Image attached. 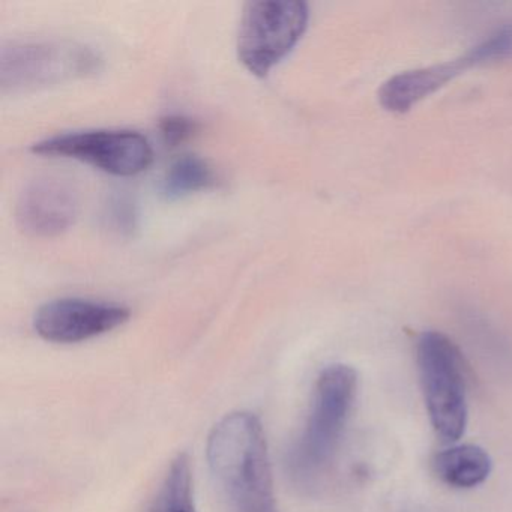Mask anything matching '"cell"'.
Here are the masks:
<instances>
[{
  "label": "cell",
  "instance_id": "1",
  "mask_svg": "<svg viewBox=\"0 0 512 512\" xmlns=\"http://www.w3.org/2000/svg\"><path fill=\"white\" fill-rule=\"evenodd\" d=\"M206 458L224 511L280 512L259 416L248 410L224 415L209 434Z\"/></svg>",
  "mask_w": 512,
  "mask_h": 512
},
{
  "label": "cell",
  "instance_id": "2",
  "mask_svg": "<svg viewBox=\"0 0 512 512\" xmlns=\"http://www.w3.org/2000/svg\"><path fill=\"white\" fill-rule=\"evenodd\" d=\"M358 395V374L349 365L323 368L314 385L310 413L287 458L290 478L311 490L328 475Z\"/></svg>",
  "mask_w": 512,
  "mask_h": 512
},
{
  "label": "cell",
  "instance_id": "3",
  "mask_svg": "<svg viewBox=\"0 0 512 512\" xmlns=\"http://www.w3.org/2000/svg\"><path fill=\"white\" fill-rule=\"evenodd\" d=\"M416 364L434 433L443 442H457L469 418L463 353L448 335L427 331L416 341Z\"/></svg>",
  "mask_w": 512,
  "mask_h": 512
},
{
  "label": "cell",
  "instance_id": "4",
  "mask_svg": "<svg viewBox=\"0 0 512 512\" xmlns=\"http://www.w3.org/2000/svg\"><path fill=\"white\" fill-rule=\"evenodd\" d=\"M100 65V56L77 41H16L2 47L0 86L4 92L47 88L92 76Z\"/></svg>",
  "mask_w": 512,
  "mask_h": 512
},
{
  "label": "cell",
  "instance_id": "5",
  "mask_svg": "<svg viewBox=\"0 0 512 512\" xmlns=\"http://www.w3.org/2000/svg\"><path fill=\"white\" fill-rule=\"evenodd\" d=\"M310 8L302 0L250 2L239 25L238 58L257 77H266L302 40Z\"/></svg>",
  "mask_w": 512,
  "mask_h": 512
},
{
  "label": "cell",
  "instance_id": "6",
  "mask_svg": "<svg viewBox=\"0 0 512 512\" xmlns=\"http://www.w3.org/2000/svg\"><path fill=\"white\" fill-rule=\"evenodd\" d=\"M34 154L71 158L115 176L145 172L154 160L151 143L131 130L74 131L47 137L32 145Z\"/></svg>",
  "mask_w": 512,
  "mask_h": 512
},
{
  "label": "cell",
  "instance_id": "7",
  "mask_svg": "<svg viewBox=\"0 0 512 512\" xmlns=\"http://www.w3.org/2000/svg\"><path fill=\"white\" fill-rule=\"evenodd\" d=\"M124 305L82 298H61L38 308L34 329L43 340L74 344L112 332L130 320Z\"/></svg>",
  "mask_w": 512,
  "mask_h": 512
},
{
  "label": "cell",
  "instance_id": "8",
  "mask_svg": "<svg viewBox=\"0 0 512 512\" xmlns=\"http://www.w3.org/2000/svg\"><path fill=\"white\" fill-rule=\"evenodd\" d=\"M80 196L70 181L44 176L29 182L16 206L20 230L32 238H56L76 223Z\"/></svg>",
  "mask_w": 512,
  "mask_h": 512
},
{
  "label": "cell",
  "instance_id": "9",
  "mask_svg": "<svg viewBox=\"0 0 512 512\" xmlns=\"http://www.w3.org/2000/svg\"><path fill=\"white\" fill-rule=\"evenodd\" d=\"M469 56L464 53L454 61L416 68L395 74L383 83L379 91V101L383 109L391 113H406L434 92L452 82L463 71L472 68Z\"/></svg>",
  "mask_w": 512,
  "mask_h": 512
},
{
  "label": "cell",
  "instance_id": "10",
  "mask_svg": "<svg viewBox=\"0 0 512 512\" xmlns=\"http://www.w3.org/2000/svg\"><path fill=\"white\" fill-rule=\"evenodd\" d=\"M434 475L452 488H475L484 484L493 470V460L484 448L472 443L442 449L431 460Z\"/></svg>",
  "mask_w": 512,
  "mask_h": 512
},
{
  "label": "cell",
  "instance_id": "11",
  "mask_svg": "<svg viewBox=\"0 0 512 512\" xmlns=\"http://www.w3.org/2000/svg\"><path fill=\"white\" fill-rule=\"evenodd\" d=\"M145 512H197L193 470L187 452L173 458Z\"/></svg>",
  "mask_w": 512,
  "mask_h": 512
},
{
  "label": "cell",
  "instance_id": "12",
  "mask_svg": "<svg viewBox=\"0 0 512 512\" xmlns=\"http://www.w3.org/2000/svg\"><path fill=\"white\" fill-rule=\"evenodd\" d=\"M217 184V176L208 161L197 155H182L170 164L161 181V193L167 200L184 199Z\"/></svg>",
  "mask_w": 512,
  "mask_h": 512
},
{
  "label": "cell",
  "instance_id": "13",
  "mask_svg": "<svg viewBox=\"0 0 512 512\" xmlns=\"http://www.w3.org/2000/svg\"><path fill=\"white\" fill-rule=\"evenodd\" d=\"M466 53L473 67L512 59V22L494 29L487 38Z\"/></svg>",
  "mask_w": 512,
  "mask_h": 512
},
{
  "label": "cell",
  "instance_id": "14",
  "mask_svg": "<svg viewBox=\"0 0 512 512\" xmlns=\"http://www.w3.org/2000/svg\"><path fill=\"white\" fill-rule=\"evenodd\" d=\"M158 128L164 143L172 148L184 145L200 131L199 122L184 115L164 116L160 119Z\"/></svg>",
  "mask_w": 512,
  "mask_h": 512
},
{
  "label": "cell",
  "instance_id": "15",
  "mask_svg": "<svg viewBox=\"0 0 512 512\" xmlns=\"http://www.w3.org/2000/svg\"><path fill=\"white\" fill-rule=\"evenodd\" d=\"M107 224L119 233H130L136 229L137 212L133 200L127 196H118L107 205Z\"/></svg>",
  "mask_w": 512,
  "mask_h": 512
},
{
  "label": "cell",
  "instance_id": "16",
  "mask_svg": "<svg viewBox=\"0 0 512 512\" xmlns=\"http://www.w3.org/2000/svg\"><path fill=\"white\" fill-rule=\"evenodd\" d=\"M404 512H434V511H430V509H427V508H418V506H415V508L407 509V511H404Z\"/></svg>",
  "mask_w": 512,
  "mask_h": 512
}]
</instances>
